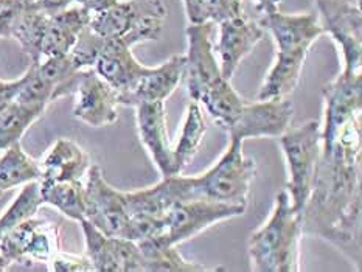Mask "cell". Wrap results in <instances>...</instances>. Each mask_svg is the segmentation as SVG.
<instances>
[{
	"label": "cell",
	"instance_id": "1",
	"mask_svg": "<svg viewBox=\"0 0 362 272\" xmlns=\"http://www.w3.org/2000/svg\"><path fill=\"white\" fill-rule=\"evenodd\" d=\"M361 115L322 140L314 185L302 212L303 235L317 237L361 268Z\"/></svg>",
	"mask_w": 362,
	"mask_h": 272
},
{
	"label": "cell",
	"instance_id": "2",
	"mask_svg": "<svg viewBox=\"0 0 362 272\" xmlns=\"http://www.w3.org/2000/svg\"><path fill=\"white\" fill-rule=\"evenodd\" d=\"M274 37L277 54L267 72L258 100L288 97L298 85L313 44L324 35L317 13L285 14L280 10L263 14L258 20Z\"/></svg>",
	"mask_w": 362,
	"mask_h": 272
},
{
	"label": "cell",
	"instance_id": "3",
	"mask_svg": "<svg viewBox=\"0 0 362 272\" xmlns=\"http://www.w3.org/2000/svg\"><path fill=\"white\" fill-rule=\"evenodd\" d=\"M255 171V162L243 153V140L230 138L229 148L206 173L162 177L157 185L168 206L179 201L202 199L246 207Z\"/></svg>",
	"mask_w": 362,
	"mask_h": 272
},
{
	"label": "cell",
	"instance_id": "4",
	"mask_svg": "<svg viewBox=\"0 0 362 272\" xmlns=\"http://www.w3.org/2000/svg\"><path fill=\"white\" fill-rule=\"evenodd\" d=\"M302 237V215L293 208L288 191L283 190L275 196L267 221L249 238L247 252L252 271H300Z\"/></svg>",
	"mask_w": 362,
	"mask_h": 272
},
{
	"label": "cell",
	"instance_id": "5",
	"mask_svg": "<svg viewBox=\"0 0 362 272\" xmlns=\"http://www.w3.org/2000/svg\"><path fill=\"white\" fill-rule=\"evenodd\" d=\"M167 14L162 0H119L107 10L92 14L89 28L98 36L119 39L134 47L157 41Z\"/></svg>",
	"mask_w": 362,
	"mask_h": 272
},
{
	"label": "cell",
	"instance_id": "6",
	"mask_svg": "<svg viewBox=\"0 0 362 272\" xmlns=\"http://www.w3.org/2000/svg\"><path fill=\"white\" fill-rule=\"evenodd\" d=\"M286 160L291 206L297 213L303 212L308 201L322 150V128L317 120H310L300 126L288 128L279 137Z\"/></svg>",
	"mask_w": 362,
	"mask_h": 272
},
{
	"label": "cell",
	"instance_id": "7",
	"mask_svg": "<svg viewBox=\"0 0 362 272\" xmlns=\"http://www.w3.org/2000/svg\"><path fill=\"white\" fill-rule=\"evenodd\" d=\"M58 249L57 225L31 216L14 225L0 238V254L11 269H44Z\"/></svg>",
	"mask_w": 362,
	"mask_h": 272
},
{
	"label": "cell",
	"instance_id": "8",
	"mask_svg": "<svg viewBox=\"0 0 362 272\" xmlns=\"http://www.w3.org/2000/svg\"><path fill=\"white\" fill-rule=\"evenodd\" d=\"M244 212H246V207L224 204V202L202 199L179 201L168 207L162 216L159 233L151 238H156L163 244L179 246L199 235L214 224L241 216Z\"/></svg>",
	"mask_w": 362,
	"mask_h": 272
},
{
	"label": "cell",
	"instance_id": "9",
	"mask_svg": "<svg viewBox=\"0 0 362 272\" xmlns=\"http://www.w3.org/2000/svg\"><path fill=\"white\" fill-rule=\"evenodd\" d=\"M86 189V216L90 224L109 237L131 240V216L123 191L109 184L98 165H90Z\"/></svg>",
	"mask_w": 362,
	"mask_h": 272
},
{
	"label": "cell",
	"instance_id": "10",
	"mask_svg": "<svg viewBox=\"0 0 362 272\" xmlns=\"http://www.w3.org/2000/svg\"><path fill=\"white\" fill-rule=\"evenodd\" d=\"M324 35L333 39L342 53V72L362 69V13L361 6L337 0H314Z\"/></svg>",
	"mask_w": 362,
	"mask_h": 272
},
{
	"label": "cell",
	"instance_id": "11",
	"mask_svg": "<svg viewBox=\"0 0 362 272\" xmlns=\"http://www.w3.org/2000/svg\"><path fill=\"white\" fill-rule=\"evenodd\" d=\"M215 23H190L187 27V54L184 76L187 93L190 100L201 101V97L221 78V69L214 49Z\"/></svg>",
	"mask_w": 362,
	"mask_h": 272
},
{
	"label": "cell",
	"instance_id": "12",
	"mask_svg": "<svg viewBox=\"0 0 362 272\" xmlns=\"http://www.w3.org/2000/svg\"><path fill=\"white\" fill-rule=\"evenodd\" d=\"M86 251L93 271L98 272H145L144 255L137 241L109 237L88 220L80 221Z\"/></svg>",
	"mask_w": 362,
	"mask_h": 272
},
{
	"label": "cell",
	"instance_id": "13",
	"mask_svg": "<svg viewBox=\"0 0 362 272\" xmlns=\"http://www.w3.org/2000/svg\"><path fill=\"white\" fill-rule=\"evenodd\" d=\"M294 105L288 97L258 100L244 103L243 111L232 126L227 129L230 138L246 140L259 137H280L293 122Z\"/></svg>",
	"mask_w": 362,
	"mask_h": 272
},
{
	"label": "cell",
	"instance_id": "14",
	"mask_svg": "<svg viewBox=\"0 0 362 272\" xmlns=\"http://www.w3.org/2000/svg\"><path fill=\"white\" fill-rule=\"evenodd\" d=\"M74 95V117L88 126L105 128L119 120L117 92L93 69L81 70Z\"/></svg>",
	"mask_w": 362,
	"mask_h": 272
},
{
	"label": "cell",
	"instance_id": "15",
	"mask_svg": "<svg viewBox=\"0 0 362 272\" xmlns=\"http://www.w3.org/2000/svg\"><path fill=\"white\" fill-rule=\"evenodd\" d=\"M362 73L341 72L324 88V124L322 140L333 138L345 123L361 115Z\"/></svg>",
	"mask_w": 362,
	"mask_h": 272
},
{
	"label": "cell",
	"instance_id": "16",
	"mask_svg": "<svg viewBox=\"0 0 362 272\" xmlns=\"http://www.w3.org/2000/svg\"><path fill=\"white\" fill-rule=\"evenodd\" d=\"M219 25L218 42L214 44L219 57V69L226 80H232L241 61L255 49L264 37V28L258 22L247 20L244 16L223 20Z\"/></svg>",
	"mask_w": 362,
	"mask_h": 272
},
{
	"label": "cell",
	"instance_id": "17",
	"mask_svg": "<svg viewBox=\"0 0 362 272\" xmlns=\"http://www.w3.org/2000/svg\"><path fill=\"white\" fill-rule=\"evenodd\" d=\"M140 142L151 155L162 177L176 176L173 165V146L168 138L165 103H144L136 106Z\"/></svg>",
	"mask_w": 362,
	"mask_h": 272
},
{
	"label": "cell",
	"instance_id": "18",
	"mask_svg": "<svg viewBox=\"0 0 362 272\" xmlns=\"http://www.w3.org/2000/svg\"><path fill=\"white\" fill-rule=\"evenodd\" d=\"M132 47L119 39L103 37V47L93 70L117 92V95L129 92L148 69L134 57Z\"/></svg>",
	"mask_w": 362,
	"mask_h": 272
},
{
	"label": "cell",
	"instance_id": "19",
	"mask_svg": "<svg viewBox=\"0 0 362 272\" xmlns=\"http://www.w3.org/2000/svg\"><path fill=\"white\" fill-rule=\"evenodd\" d=\"M184 62V54H175L163 64L149 67L148 72L129 92L117 95L119 105L136 107L144 103H157V101L165 103L182 81Z\"/></svg>",
	"mask_w": 362,
	"mask_h": 272
},
{
	"label": "cell",
	"instance_id": "20",
	"mask_svg": "<svg viewBox=\"0 0 362 272\" xmlns=\"http://www.w3.org/2000/svg\"><path fill=\"white\" fill-rule=\"evenodd\" d=\"M39 163L42 171L39 181L45 182L83 181L92 165L90 155L74 140L66 137L58 138Z\"/></svg>",
	"mask_w": 362,
	"mask_h": 272
},
{
	"label": "cell",
	"instance_id": "21",
	"mask_svg": "<svg viewBox=\"0 0 362 272\" xmlns=\"http://www.w3.org/2000/svg\"><path fill=\"white\" fill-rule=\"evenodd\" d=\"M90 16L83 6H69L57 14H49L42 39V59L70 53L81 31L89 25Z\"/></svg>",
	"mask_w": 362,
	"mask_h": 272
},
{
	"label": "cell",
	"instance_id": "22",
	"mask_svg": "<svg viewBox=\"0 0 362 272\" xmlns=\"http://www.w3.org/2000/svg\"><path fill=\"white\" fill-rule=\"evenodd\" d=\"M49 14L41 11L36 0H19L10 27V39L21 45L22 52L30 58V64L42 59V39Z\"/></svg>",
	"mask_w": 362,
	"mask_h": 272
},
{
	"label": "cell",
	"instance_id": "23",
	"mask_svg": "<svg viewBox=\"0 0 362 272\" xmlns=\"http://www.w3.org/2000/svg\"><path fill=\"white\" fill-rule=\"evenodd\" d=\"M41 176V163L23 151L21 142L0 154V198L16 187L39 181Z\"/></svg>",
	"mask_w": 362,
	"mask_h": 272
},
{
	"label": "cell",
	"instance_id": "24",
	"mask_svg": "<svg viewBox=\"0 0 362 272\" xmlns=\"http://www.w3.org/2000/svg\"><path fill=\"white\" fill-rule=\"evenodd\" d=\"M207 132V124L204 120L202 109L198 101L190 100L187 106L185 119L176 146H173V165L175 173L180 175L188 167V163L198 153L204 137Z\"/></svg>",
	"mask_w": 362,
	"mask_h": 272
},
{
	"label": "cell",
	"instance_id": "25",
	"mask_svg": "<svg viewBox=\"0 0 362 272\" xmlns=\"http://www.w3.org/2000/svg\"><path fill=\"white\" fill-rule=\"evenodd\" d=\"M44 206H52L69 220L80 223L86 216V189L83 181H39Z\"/></svg>",
	"mask_w": 362,
	"mask_h": 272
},
{
	"label": "cell",
	"instance_id": "26",
	"mask_svg": "<svg viewBox=\"0 0 362 272\" xmlns=\"http://www.w3.org/2000/svg\"><path fill=\"white\" fill-rule=\"evenodd\" d=\"M144 255L145 272H206L210 271L204 264L185 260L177 246L163 244L156 238L137 241Z\"/></svg>",
	"mask_w": 362,
	"mask_h": 272
},
{
	"label": "cell",
	"instance_id": "27",
	"mask_svg": "<svg viewBox=\"0 0 362 272\" xmlns=\"http://www.w3.org/2000/svg\"><path fill=\"white\" fill-rule=\"evenodd\" d=\"M206 106L207 112L211 115L219 126L224 131L229 129L238 120L246 101L241 98L240 93L233 89L230 80L221 78L201 97V101Z\"/></svg>",
	"mask_w": 362,
	"mask_h": 272
},
{
	"label": "cell",
	"instance_id": "28",
	"mask_svg": "<svg viewBox=\"0 0 362 272\" xmlns=\"http://www.w3.org/2000/svg\"><path fill=\"white\" fill-rule=\"evenodd\" d=\"M47 107L13 100L0 111V151L21 142L30 126L41 119Z\"/></svg>",
	"mask_w": 362,
	"mask_h": 272
},
{
	"label": "cell",
	"instance_id": "29",
	"mask_svg": "<svg viewBox=\"0 0 362 272\" xmlns=\"http://www.w3.org/2000/svg\"><path fill=\"white\" fill-rule=\"evenodd\" d=\"M190 23H221L243 16L241 0H182Z\"/></svg>",
	"mask_w": 362,
	"mask_h": 272
},
{
	"label": "cell",
	"instance_id": "30",
	"mask_svg": "<svg viewBox=\"0 0 362 272\" xmlns=\"http://www.w3.org/2000/svg\"><path fill=\"white\" fill-rule=\"evenodd\" d=\"M42 199L39 191V181L28 182L21 190L18 198L13 201V204L8 207L0 216V238L5 232L13 229L14 225L28 220L31 216H36L37 210L41 208Z\"/></svg>",
	"mask_w": 362,
	"mask_h": 272
},
{
	"label": "cell",
	"instance_id": "31",
	"mask_svg": "<svg viewBox=\"0 0 362 272\" xmlns=\"http://www.w3.org/2000/svg\"><path fill=\"white\" fill-rule=\"evenodd\" d=\"M49 271L54 272H88L93 271L86 255H74L58 251L49 263Z\"/></svg>",
	"mask_w": 362,
	"mask_h": 272
},
{
	"label": "cell",
	"instance_id": "32",
	"mask_svg": "<svg viewBox=\"0 0 362 272\" xmlns=\"http://www.w3.org/2000/svg\"><path fill=\"white\" fill-rule=\"evenodd\" d=\"M23 83H25V73H23L21 78H18V80H13V81L0 80V111L18 97Z\"/></svg>",
	"mask_w": 362,
	"mask_h": 272
},
{
	"label": "cell",
	"instance_id": "33",
	"mask_svg": "<svg viewBox=\"0 0 362 272\" xmlns=\"http://www.w3.org/2000/svg\"><path fill=\"white\" fill-rule=\"evenodd\" d=\"M74 4V0H36V5L45 14H57Z\"/></svg>",
	"mask_w": 362,
	"mask_h": 272
},
{
	"label": "cell",
	"instance_id": "34",
	"mask_svg": "<svg viewBox=\"0 0 362 272\" xmlns=\"http://www.w3.org/2000/svg\"><path fill=\"white\" fill-rule=\"evenodd\" d=\"M78 4V6H83L84 10H88L90 14H97L100 11H105L107 8L115 5L119 0H74Z\"/></svg>",
	"mask_w": 362,
	"mask_h": 272
},
{
	"label": "cell",
	"instance_id": "35",
	"mask_svg": "<svg viewBox=\"0 0 362 272\" xmlns=\"http://www.w3.org/2000/svg\"><path fill=\"white\" fill-rule=\"evenodd\" d=\"M280 2H281V0H255L257 10L262 14H267V13H272L275 10H279Z\"/></svg>",
	"mask_w": 362,
	"mask_h": 272
},
{
	"label": "cell",
	"instance_id": "36",
	"mask_svg": "<svg viewBox=\"0 0 362 272\" xmlns=\"http://www.w3.org/2000/svg\"><path fill=\"white\" fill-rule=\"evenodd\" d=\"M337 2H345V4H350V5L361 6V2H362V0H337Z\"/></svg>",
	"mask_w": 362,
	"mask_h": 272
},
{
	"label": "cell",
	"instance_id": "37",
	"mask_svg": "<svg viewBox=\"0 0 362 272\" xmlns=\"http://www.w3.org/2000/svg\"><path fill=\"white\" fill-rule=\"evenodd\" d=\"M0 271H8V264H6V261L4 260L2 254H0Z\"/></svg>",
	"mask_w": 362,
	"mask_h": 272
},
{
	"label": "cell",
	"instance_id": "38",
	"mask_svg": "<svg viewBox=\"0 0 362 272\" xmlns=\"http://www.w3.org/2000/svg\"><path fill=\"white\" fill-rule=\"evenodd\" d=\"M5 2H6V0H0V8H2V6L5 5Z\"/></svg>",
	"mask_w": 362,
	"mask_h": 272
}]
</instances>
